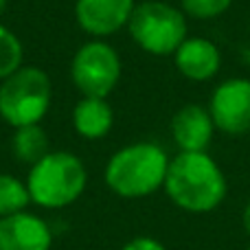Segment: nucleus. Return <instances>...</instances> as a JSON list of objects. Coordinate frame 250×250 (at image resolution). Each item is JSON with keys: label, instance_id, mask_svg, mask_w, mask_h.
<instances>
[{"label": "nucleus", "instance_id": "7", "mask_svg": "<svg viewBox=\"0 0 250 250\" xmlns=\"http://www.w3.org/2000/svg\"><path fill=\"white\" fill-rule=\"evenodd\" d=\"M208 112L215 129L229 136L250 132V79L230 77L217 83L208 99Z\"/></svg>", "mask_w": 250, "mask_h": 250}, {"label": "nucleus", "instance_id": "12", "mask_svg": "<svg viewBox=\"0 0 250 250\" xmlns=\"http://www.w3.org/2000/svg\"><path fill=\"white\" fill-rule=\"evenodd\" d=\"M114 125V110L108 99L82 97L73 108V127L86 141H99L108 136Z\"/></svg>", "mask_w": 250, "mask_h": 250}, {"label": "nucleus", "instance_id": "13", "mask_svg": "<svg viewBox=\"0 0 250 250\" xmlns=\"http://www.w3.org/2000/svg\"><path fill=\"white\" fill-rule=\"evenodd\" d=\"M51 151V143L42 125H24L16 127L11 136V154L16 160L33 167L38 160Z\"/></svg>", "mask_w": 250, "mask_h": 250}, {"label": "nucleus", "instance_id": "8", "mask_svg": "<svg viewBox=\"0 0 250 250\" xmlns=\"http://www.w3.org/2000/svg\"><path fill=\"white\" fill-rule=\"evenodd\" d=\"M136 0H75V18L82 31L105 40L127 26Z\"/></svg>", "mask_w": 250, "mask_h": 250}, {"label": "nucleus", "instance_id": "2", "mask_svg": "<svg viewBox=\"0 0 250 250\" xmlns=\"http://www.w3.org/2000/svg\"><path fill=\"white\" fill-rule=\"evenodd\" d=\"M169 154L151 141H138L117 149L105 163V185L123 200H141L165 187Z\"/></svg>", "mask_w": 250, "mask_h": 250}, {"label": "nucleus", "instance_id": "16", "mask_svg": "<svg viewBox=\"0 0 250 250\" xmlns=\"http://www.w3.org/2000/svg\"><path fill=\"white\" fill-rule=\"evenodd\" d=\"M233 0H180L185 16L195 20H215L230 9Z\"/></svg>", "mask_w": 250, "mask_h": 250}, {"label": "nucleus", "instance_id": "18", "mask_svg": "<svg viewBox=\"0 0 250 250\" xmlns=\"http://www.w3.org/2000/svg\"><path fill=\"white\" fill-rule=\"evenodd\" d=\"M242 226H244V230H246V235L250 237V200L242 208Z\"/></svg>", "mask_w": 250, "mask_h": 250}, {"label": "nucleus", "instance_id": "20", "mask_svg": "<svg viewBox=\"0 0 250 250\" xmlns=\"http://www.w3.org/2000/svg\"><path fill=\"white\" fill-rule=\"evenodd\" d=\"M246 250H250V246H248V248H246Z\"/></svg>", "mask_w": 250, "mask_h": 250}, {"label": "nucleus", "instance_id": "5", "mask_svg": "<svg viewBox=\"0 0 250 250\" xmlns=\"http://www.w3.org/2000/svg\"><path fill=\"white\" fill-rule=\"evenodd\" d=\"M127 31L134 44L154 57H173L180 44L189 38L185 11L163 0L136 2Z\"/></svg>", "mask_w": 250, "mask_h": 250}, {"label": "nucleus", "instance_id": "1", "mask_svg": "<svg viewBox=\"0 0 250 250\" xmlns=\"http://www.w3.org/2000/svg\"><path fill=\"white\" fill-rule=\"evenodd\" d=\"M165 193L187 213H211L224 202L229 182L208 151H178L169 160Z\"/></svg>", "mask_w": 250, "mask_h": 250}, {"label": "nucleus", "instance_id": "14", "mask_svg": "<svg viewBox=\"0 0 250 250\" xmlns=\"http://www.w3.org/2000/svg\"><path fill=\"white\" fill-rule=\"evenodd\" d=\"M31 204V195L26 182L11 173H0V217L26 211Z\"/></svg>", "mask_w": 250, "mask_h": 250}, {"label": "nucleus", "instance_id": "15", "mask_svg": "<svg viewBox=\"0 0 250 250\" xmlns=\"http://www.w3.org/2000/svg\"><path fill=\"white\" fill-rule=\"evenodd\" d=\"M22 60H24V48L20 38L0 22V82L16 73L20 66H24Z\"/></svg>", "mask_w": 250, "mask_h": 250}, {"label": "nucleus", "instance_id": "6", "mask_svg": "<svg viewBox=\"0 0 250 250\" xmlns=\"http://www.w3.org/2000/svg\"><path fill=\"white\" fill-rule=\"evenodd\" d=\"M121 70L123 64L114 46L97 38L82 44L70 62V79L82 97L108 99L121 79Z\"/></svg>", "mask_w": 250, "mask_h": 250}, {"label": "nucleus", "instance_id": "17", "mask_svg": "<svg viewBox=\"0 0 250 250\" xmlns=\"http://www.w3.org/2000/svg\"><path fill=\"white\" fill-rule=\"evenodd\" d=\"M121 250H167V246H165L163 242H158L156 237H149V235H138V237L129 239Z\"/></svg>", "mask_w": 250, "mask_h": 250}, {"label": "nucleus", "instance_id": "19", "mask_svg": "<svg viewBox=\"0 0 250 250\" xmlns=\"http://www.w3.org/2000/svg\"><path fill=\"white\" fill-rule=\"evenodd\" d=\"M7 4H9V0H0V18H2V13L7 11Z\"/></svg>", "mask_w": 250, "mask_h": 250}, {"label": "nucleus", "instance_id": "9", "mask_svg": "<svg viewBox=\"0 0 250 250\" xmlns=\"http://www.w3.org/2000/svg\"><path fill=\"white\" fill-rule=\"evenodd\" d=\"M53 230L44 217L20 211L0 217V250H51Z\"/></svg>", "mask_w": 250, "mask_h": 250}, {"label": "nucleus", "instance_id": "4", "mask_svg": "<svg viewBox=\"0 0 250 250\" xmlns=\"http://www.w3.org/2000/svg\"><path fill=\"white\" fill-rule=\"evenodd\" d=\"M53 83L40 66H20L0 82V119L7 125H40L51 110Z\"/></svg>", "mask_w": 250, "mask_h": 250}, {"label": "nucleus", "instance_id": "3", "mask_svg": "<svg viewBox=\"0 0 250 250\" xmlns=\"http://www.w3.org/2000/svg\"><path fill=\"white\" fill-rule=\"evenodd\" d=\"M24 182L31 204L48 211H60L83 195L88 187V169L79 156L51 149L42 160L29 167Z\"/></svg>", "mask_w": 250, "mask_h": 250}, {"label": "nucleus", "instance_id": "10", "mask_svg": "<svg viewBox=\"0 0 250 250\" xmlns=\"http://www.w3.org/2000/svg\"><path fill=\"white\" fill-rule=\"evenodd\" d=\"M215 134L208 108L187 104L171 119V138L178 151H207Z\"/></svg>", "mask_w": 250, "mask_h": 250}, {"label": "nucleus", "instance_id": "11", "mask_svg": "<svg viewBox=\"0 0 250 250\" xmlns=\"http://www.w3.org/2000/svg\"><path fill=\"white\" fill-rule=\"evenodd\" d=\"M173 64L189 82H208L220 73L222 53L217 44L207 38H187L173 53Z\"/></svg>", "mask_w": 250, "mask_h": 250}]
</instances>
